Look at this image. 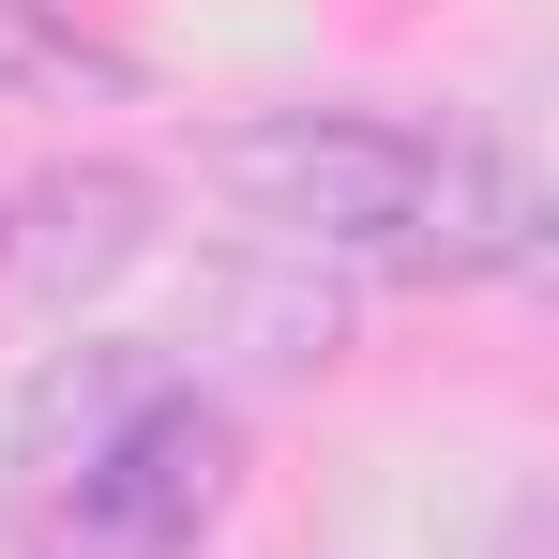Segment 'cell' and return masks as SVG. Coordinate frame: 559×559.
Here are the masks:
<instances>
[{
	"label": "cell",
	"mask_w": 559,
	"mask_h": 559,
	"mask_svg": "<svg viewBox=\"0 0 559 559\" xmlns=\"http://www.w3.org/2000/svg\"><path fill=\"white\" fill-rule=\"evenodd\" d=\"M273 242L378 287H499L545 258V182L484 121H393V106H287L197 152Z\"/></svg>",
	"instance_id": "obj_1"
},
{
	"label": "cell",
	"mask_w": 559,
	"mask_h": 559,
	"mask_svg": "<svg viewBox=\"0 0 559 559\" xmlns=\"http://www.w3.org/2000/svg\"><path fill=\"white\" fill-rule=\"evenodd\" d=\"M242 499L227 393L136 333L46 348L0 424V530L15 559H197Z\"/></svg>",
	"instance_id": "obj_2"
}]
</instances>
